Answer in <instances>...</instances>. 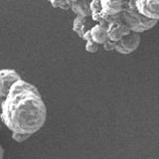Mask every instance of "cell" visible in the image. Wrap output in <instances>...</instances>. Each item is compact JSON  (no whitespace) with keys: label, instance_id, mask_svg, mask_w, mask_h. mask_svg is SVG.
Segmentation results:
<instances>
[{"label":"cell","instance_id":"obj_15","mask_svg":"<svg viewBox=\"0 0 159 159\" xmlns=\"http://www.w3.org/2000/svg\"><path fill=\"white\" fill-rule=\"evenodd\" d=\"M84 41H89V40H91V39H93L92 38V33H91V30H89V31H87L86 33L84 34V36H83V38H82Z\"/></svg>","mask_w":159,"mask_h":159},{"label":"cell","instance_id":"obj_21","mask_svg":"<svg viewBox=\"0 0 159 159\" xmlns=\"http://www.w3.org/2000/svg\"><path fill=\"white\" fill-rule=\"evenodd\" d=\"M89 1H91V0H89Z\"/></svg>","mask_w":159,"mask_h":159},{"label":"cell","instance_id":"obj_20","mask_svg":"<svg viewBox=\"0 0 159 159\" xmlns=\"http://www.w3.org/2000/svg\"><path fill=\"white\" fill-rule=\"evenodd\" d=\"M47 1H49V2H50V1H51V0H47Z\"/></svg>","mask_w":159,"mask_h":159},{"label":"cell","instance_id":"obj_6","mask_svg":"<svg viewBox=\"0 0 159 159\" xmlns=\"http://www.w3.org/2000/svg\"><path fill=\"white\" fill-rule=\"evenodd\" d=\"M130 32H131L130 29L121 21L120 18L108 24L107 34H108V39H111V41L117 42L118 40H120L124 36H126Z\"/></svg>","mask_w":159,"mask_h":159},{"label":"cell","instance_id":"obj_13","mask_svg":"<svg viewBox=\"0 0 159 159\" xmlns=\"http://www.w3.org/2000/svg\"><path fill=\"white\" fill-rule=\"evenodd\" d=\"M103 49L106 50L107 52H111V51H116V42L111 41V39H108L107 41H106L103 44Z\"/></svg>","mask_w":159,"mask_h":159},{"label":"cell","instance_id":"obj_5","mask_svg":"<svg viewBox=\"0 0 159 159\" xmlns=\"http://www.w3.org/2000/svg\"><path fill=\"white\" fill-rule=\"evenodd\" d=\"M135 6L144 16L159 22V0H135Z\"/></svg>","mask_w":159,"mask_h":159},{"label":"cell","instance_id":"obj_11","mask_svg":"<svg viewBox=\"0 0 159 159\" xmlns=\"http://www.w3.org/2000/svg\"><path fill=\"white\" fill-rule=\"evenodd\" d=\"M32 136V134H28V133H18V132H12L11 134V138L15 142L17 143H23L26 140Z\"/></svg>","mask_w":159,"mask_h":159},{"label":"cell","instance_id":"obj_17","mask_svg":"<svg viewBox=\"0 0 159 159\" xmlns=\"http://www.w3.org/2000/svg\"><path fill=\"white\" fill-rule=\"evenodd\" d=\"M0 151H1V159H3V157H4V149H3V147H1Z\"/></svg>","mask_w":159,"mask_h":159},{"label":"cell","instance_id":"obj_9","mask_svg":"<svg viewBox=\"0 0 159 159\" xmlns=\"http://www.w3.org/2000/svg\"><path fill=\"white\" fill-rule=\"evenodd\" d=\"M72 11L77 15V16L83 17H91L92 11L89 7V0H79V1L72 4Z\"/></svg>","mask_w":159,"mask_h":159},{"label":"cell","instance_id":"obj_3","mask_svg":"<svg viewBox=\"0 0 159 159\" xmlns=\"http://www.w3.org/2000/svg\"><path fill=\"white\" fill-rule=\"evenodd\" d=\"M141 33L133 32L131 31L126 36H124L120 40L116 42V52L122 54V55H128L133 53L135 50L139 47L141 42Z\"/></svg>","mask_w":159,"mask_h":159},{"label":"cell","instance_id":"obj_2","mask_svg":"<svg viewBox=\"0 0 159 159\" xmlns=\"http://www.w3.org/2000/svg\"><path fill=\"white\" fill-rule=\"evenodd\" d=\"M121 21L130 29V31L142 33L151 30L157 25V20L144 16L138 11L135 6V1H128L127 6L120 13Z\"/></svg>","mask_w":159,"mask_h":159},{"label":"cell","instance_id":"obj_18","mask_svg":"<svg viewBox=\"0 0 159 159\" xmlns=\"http://www.w3.org/2000/svg\"><path fill=\"white\" fill-rule=\"evenodd\" d=\"M72 1V3H75V2H77V1H79V0H71Z\"/></svg>","mask_w":159,"mask_h":159},{"label":"cell","instance_id":"obj_8","mask_svg":"<svg viewBox=\"0 0 159 159\" xmlns=\"http://www.w3.org/2000/svg\"><path fill=\"white\" fill-rule=\"evenodd\" d=\"M107 28H108V23L104 21L94 24L91 29L92 38L93 41H96L99 45H102L104 42L107 41L108 40Z\"/></svg>","mask_w":159,"mask_h":159},{"label":"cell","instance_id":"obj_10","mask_svg":"<svg viewBox=\"0 0 159 159\" xmlns=\"http://www.w3.org/2000/svg\"><path fill=\"white\" fill-rule=\"evenodd\" d=\"M89 19V17H83V16H76V18L74 19V21H73V31L75 33H77L78 34V36L80 35V32H81V28L82 26L84 25V23L87 21V20Z\"/></svg>","mask_w":159,"mask_h":159},{"label":"cell","instance_id":"obj_4","mask_svg":"<svg viewBox=\"0 0 159 159\" xmlns=\"http://www.w3.org/2000/svg\"><path fill=\"white\" fill-rule=\"evenodd\" d=\"M21 79V76L12 69H2L0 71V98L1 99L8 94L12 84Z\"/></svg>","mask_w":159,"mask_h":159},{"label":"cell","instance_id":"obj_7","mask_svg":"<svg viewBox=\"0 0 159 159\" xmlns=\"http://www.w3.org/2000/svg\"><path fill=\"white\" fill-rule=\"evenodd\" d=\"M127 2V0H102V6L107 14L116 16L125 9Z\"/></svg>","mask_w":159,"mask_h":159},{"label":"cell","instance_id":"obj_14","mask_svg":"<svg viewBox=\"0 0 159 159\" xmlns=\"http://www.w3.org/2000/svg\"><path fill=\"white\" fill-rule=\"evenodd\" d=\"M72 4L73 3H72L71 0H62V2L59 5V8L62 9V10H65V11H67V10L72 8Z\"/></svg>","mask_w":159,"mask_h":159},{"label":"cell","instance_id":"obj_19","mask_svg":"<svg viewBox=\"0 0 159 159\" xmlns=\"http://www.w3.org/2000/svg\"><path fill=\"white\" fill-rule=\"evenodd\" d=\"M127 1H135V0H127Z\"/></svg>","mask_w":159,"mask_h":159},{"label":"cell","instance_id":"obj_16","mask_svg":"<svg viewBox=\"0 0 159 159\" xmlns=\"http://www.w3.org/2000/svg\"><path fill=\"white\" fill-rule=\"evenodd\" d=\"M61 2H62V0H51V1H50V3H51V5L54 8H59V5Z\"/></svg>","mask_w":159,"mask_h":159},{"label":"cell","instance_id":"obj_1","mask_svg":"<svg viewBox=\"0 0 159 159\" xmlns=\"http://www.w3.org/2000/svg\"><path fill=\"white\" fill-rule=\"evenodd\" d=\"M1 119L11 132H38L47 119V107L38 89L23 79L14 83L1 99Z\"/></svg>","mask_w":159,"mask_h":159},{"label":"cell","instance_id":"obj_12","mask_svg":"<svg viewBox=\"0 0 159 159\" xmlns=\"http://www.w3.org/2000/svg\"><path fill=\"white\" fill-rule=\"evenodd\" d=\"M84 49L88 53H97L99 49V44H98L96 41H93V39L89 40V41L86 42V46H84Z\"/></svg>","mask_w":159,"mask_h":159}]
</instances>
